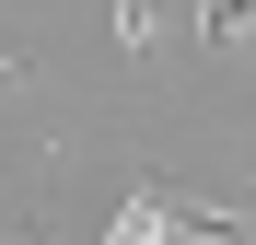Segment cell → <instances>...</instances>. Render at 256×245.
Wrapping results in <instances>:
<instances>
[{
	"mask_svg": "<svg viewBox=\"0 0 256 245\" xmlns=\"http://www.w3.org/2000/svg\"><path fill=\"white\" fill-rule=\"evenodd\" d=\"M47 222H58V152H47V187H35V210H24V222H12V233H0V245H58V233H47Z\"/></svg>",
	"mask_w": 256,
	"mask_h": 245,
	"instance_id": "obj_2",
	"label": "cell"
},
{
	"mask_svg": "<svg viewBox=\"0 0 256 245\" xmlns=\"http://www.w3.org/2000/svg\"><path fill=\"white\" fill-rule=\"evenodd\" d=\"M198 35H210V47H244V35H256V0H198Z\"/></svg>",
	"mask_w": 256,
	"mask_h": 245,
	"instance_id": "obj_1",
	"label": "cell"
}]
</instances>
